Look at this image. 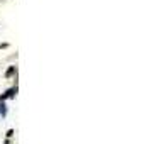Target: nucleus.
<instances>
[{"label": "nucleus", "mask_w": 151, "mask_h": 144, "mask_svg": "<svg viewBox=\"0 0 151 144\" xmlns=\"http://www.w3.org/2000/svg\"><path fill=\"white\" fill-rule=\"evenodd\" d=\"M15 93H17V88H10V90H7V92H5L4 95L0 97V102H4V100H7V98H14Z\"/></svg>", "instance_id": "nucleus-1"}, {"label": "nucleus", "mask_w": 151, "mask_h": 144, "mask_svg": "<svg viewBox=\"0 0 151 144\" xmlns=\"http://www.w3.org/2000/svg\"><path fill=\"white\" fill-rule=\"evenodd\" d=\"M0 115H2V117L7 115V105H5L4 102H0Z\"/></svg>", "instance_id": "nucleus-2"}, {"label": "nucleus", "mask_w": 151, "mask_h": 144, "mask_svg": "<svg viewBox=\"0 0 151 144\" xmlns=\"http://www.w3.org/2000/svg\"><path fill=\"white\" fill-rule=\"evenodd\" d=\"M15 73V66H10V68L7 69V73H5V76H7V78H10V76L14 75Z\"/></svg>", "instance_id": "nucleus-3"}, {"label": "nucleus", "mask_w": 151, "mask_h": 144, "mask_svg": "<svg viewBox=\"0 0 151 144\" xmlns=\"http://www.w3.org/2000/svg\"><path fill=\"white\" fill-rule=\"evenodd\" d=\"M14 136V129H9L7 130V137H12Z\"/></svg>", "instance_id": "nucleus-4"}, {"label": "nucleus", "mask_w": 151, "mask_h": 144, "mask_svg": "<svg viewBox=\"0 0 151 144\" xmlns=\"http://www.w3.org/2000/svg\"><path fill=\"white\" fill-rule=\"evenodd\" d=\"M5 144H10V143H9V141H7V143H5Z\"/></svg>", "instance_id": "nucleus-5"}]
</instances>
